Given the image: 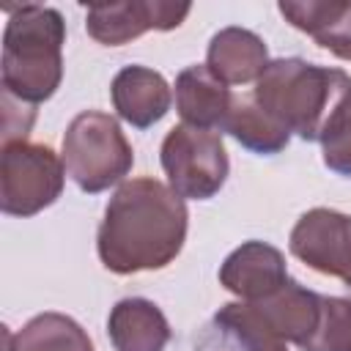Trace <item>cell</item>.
Here are the masks:
<instances>
[{"mask_svg":"<svg viewBox=\"0 0 351 351\" xmlns=\"http://www.w3.org/2000/svg\"><path fill=\"white\" fill-rule=\"evenodd\" d=\"M189 211L181 195L156 178L123 181L110 197L96 252L107 271L137 274L170 266L184 250Z\"/></svg>","mask_w":351,"mask_h":351,"instance_id":"1","label":"cell"},{"mask_svg":"<svg viewBox=\"0 0 351 351\" xmlns=\"http://www.w3.org/2000/svg\"><path fill=\"white\" fill-rule=\"evenodd\" d=\"M348 99L351 74L304 58L271 60L252 88V101L307 143H321L329 121Z\"/></svg>","mask_w":351,"mask_h":351,"instance_id":"2","label":"cell"},{"mask_svg":"<svg viewBox=\"0 0 351 351\" xmlns=\"http://www.w3.org/2000/svg\"><path fill=\"white\" fill-rule=\"evenodd\" d=\"M63 44L66 22L58 8H8L0 60L3 93L33 107L52 99L63 80Z\"/></svg>","mask_w":351,"mask_h":351,"instance_id":"3","label":"cell"},{"mask_svg":"<svg viewBox=\"0 0 351 351\" xmlns=\"http://www.w3.org/2000/svg\"><path fill=\"white\" fill-rule=\"evenodd\" d=\"M60 159L66 176L82 192L99 195L115 184H123L134 165V151L112 115L85 110L66 126Z\"/></svg>","mask_w":351,"mask_h":351,"instance_id":"4","label":"cell"},{"mask_svg":"<svg viewBox=\"0 0 351 351\" xmlns=\"http://www.w3.org/2000/svg\"><path fill=\"white\" fill-rule=\"evenodd\" d=\"M159 162L167 184L184 200L214 197L230 173V159L219 132L195 129L186 123L173 126L159 148Z\"/></svg>","mask_w":351,"mask_h":351,"instance_id":"5","label":"cell"},{"mask_svg":"<svg viewBox=\"0 0 351 351\" xmlns=\"http://www.w3.org/2000/svg\"><path fill=\"white\" fill-rule=\"evenodd\" d=\"M66 184L63 159L41 143H3L0 154V211L8 217H33L49 208Z\"/></svg>","mask_w":351,"mask_h":351,"instance_id":"6","label":"cell"},{"mask_svg":"<svg viewBox=\"0 0 351 351\" xmlns=\"http://www.w3.org/2000/svg\"><path fill=\"white\" fill-rule=\"evenodd\" d=\"M288 250L313 271L337 277L351 288V214L324 206L304 211L291 228Z\"/></svg>","mask_w":351,"mask_h":351,"instance_id":"7","label":"cell"},{"mask_svg":"<svg viewBox=\"0 0 351 351\" xmlns=\"http://www.w3.org/2000/svg\"><path fill=\"white\" fill-rule=\"evenodd\" d=\"M189 3L173 0H121L93 3L85 11V30L104 47H121L140 38L148 30H176L186 16Z\"/></svg>","mask_w":351,"mask_h":351,"instance_id":"8","label":"cell"},{"mask_svg":"<svg viewBox=\"0 0 351 351\" xmlns=\"http://www.w3.org/2000/svg\"><path fill=\"white\" fill-rule=\"evenodd\" d=\"M288 282L285 255L269 244L250 239L219 263V285L241 302H261Z\"/></svg>","mask_w":351,"mask_h":351,"instance_id":"9","label":"cell"},{"mask_svg":"<svg viewBox=\"0 0 351 351\" xmlns=\"http://www.w3.org/2000/svg\"><path fill=\"white\" fill-rule=\"evenodd\" d=\"M195 351H288V343L274 335L255 304L230 302L200 329Z\"/></svg>","mask_w":351,"mask_h":351,"instance_id":"10","label":"cell"},{"mask_svg":"<svg viewBox=\"0 0 351 351\" xmlns=\"http://www.w3.org/2000/svg\"><path fill=\"white\" fill-rule=\"evenodd\" d=\"M110 99H112L118 118H123L134 129H148L170 112L173 93H170L167 80L159 71L132 63V66H123L112 77Z\"/></svg>","mask_w":351,"mask_h":351,"instance_id":"11","label":"cell"},{"mask_svg":"<svg viewBox=\"0 0 351 351\" xmlns=\"http://www.w3.org/2000/svg\"><path fill=\"white\" fill-rule=\"evenodd\" d=\"M266 41L247 27H222L211 36L206 49L208 71L225 85H247L258 82V77L269 66Z\"/></svg>","mask_w":351,"mask_h":351,"instance_id":"12","label":"cell"},{"mask_svg":"<svg viewBox=\"0 0 351 351\" xmlns=\"http://www.w3.org/2000/svg\"><path fill=\"white\" fill-rule=\"evenodd\" d=\"M233 93L219 82L206 63H195L178 71L176 77V110L186 126L195 129H219L233 107Z\"/></svg>","mask_w":351,"mask_h":351,"instance_id":"13","label":"cell"},{"mask_svg":"<svg viewBox=\"0 0 351 351\" xmlns=\"http://www.w3.org/2000/svg\"><path fill=\"white\" fill-rule=\"evenodd\" d=\"M277 11L318 47L351 60V0H282Z\"/></svg>","mask_w":351,"mask_h":351,"instance_id":"14","label":"cell"},{"mask_svg":"<svg viewBox=\"0 0 351 351\" xmlns=\"http://www.w3.org/2000/svg\"><path fill=\"white\" fill-rule=\"evenodd\" d=\"M170 324L159 304L143 296H126L107 315V337L115 351H165Z\"/></svg>","mask_w":351,"mask_h":351,"instance_id":"15","label":"cell"},{"mask_svg":"<svg viewBox=\"0 0 351 351\" xmlns=\"http://www.w3.org/2000/svg\"><path fill=\"white\" fill-rule=\"evenodd\" d=\"M250 304H255V310L263 315V321L274 329L277 337L293 343L296 348L315 332L321 318V293L304 288L291 277L280 291Z\"/></svg>","mask_w":351,"mask_h":351,"instance_id":"16","label":"cell"},{"mask_svg":"<svg viewBox=\"0 0 351 351\" xmlns=\"http://www.w3.org/2000/svg\"><path fill=\"white\" fill-rule=\"evenodd\" d=\"M8 351H93L88 332L63 313H38L16 335L5 329Z\"/></svg>","mask_w":351,"mask_h":351,"instance_id":"17","label":"cell"},{"mask_svg":"<svg viewBox=\"0 0 351 351\" xmlns=\"http://www.w3.org/2000/svg\"><path fill=\"white\" fill-rule=\"evenodd\" d=\"M222 132L230 134L247 151L261 154V156H274L291 143V132L285 126H280L271 115H266L252 101V96L233 99V107L222 123Z\"/></svg>","mask_w":351,"mask_h":351,"instance_id":"18","label":"cell"},{"mask_svg":"<svg viewBox=\"0 0 351 351\" xmlns=\"http://www.w3.org/2000/svg\"><path fill=\"white\" fill-rule=\"evenodd\" d=\"M299 351H351V296H321L318 326Z\"/></svg>","mask_w":351,"mask_h":351,"instance_id":"19","label":"cell"},{"mask_svg":"<svg viewBox=\"0 0 351 351\" xmlns=\"http://www.w3.org/2000/svg\"><path fill=\"white\" fill-rule=\"evenodd\" d=\"M321 156L332 173L351 178V99L329 121L321 137Z\"/></svg>","mask_w":351,"mask_h":351,"instance_id":"20","label":"cell"}]
</instances>
